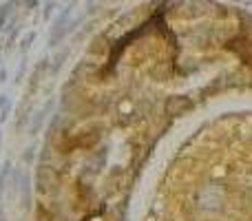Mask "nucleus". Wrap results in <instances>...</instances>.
<instances>
[{
    "instance_id": "1",
    "label": "nucleus",
    "mask_w": 252,
    "mask_h": 221,
    "mask_svg": "<svg viewBox=\"0 0 252 221\" xmlns=\"http://www.w3.org/2000/svg\"><path fill=\"white\" fill-rule=\"evenodd\" d=\"M157 186L155 221H252V113L201 126Z\"/></svg>"
}]
</instances>
